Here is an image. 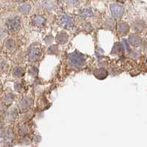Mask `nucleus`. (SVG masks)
<instances>
[{
    "label": "nucleus",
    "instance_id": "nucleus-1",
    "mask_svg": "<svg viewBox=\"0 0 147 147\" xmlns=\"http://www.w3.org/2000/svg\"><path fill=\"white\" fill-rule=\"evenodd\" d=\"M69 62L72 66L81 67L85 63V58L82 54L79 52H74L69 55Z\"/></svg>",
    "mask_w": 147,
    "mask_h": 147
},
{
    "label": "nucleus",
    "instance_id": "nucleus-2",
    "mask_svg": "<svg viewBox=\"0 0 147 147\" xmlns=\"http://www.w3.org/2000/svg\"><path fill=\"white\" fill-rule=\"evenodd\" d=\"M110 10L113 16L115 18H119L121 17L124 12V8L122 5L118 3H113L110 5Z\"/></svg>",
    "mask_w": 147,
    "mask_h": 147
},
{
    "label": "nucleus",
    "instance_id": "nucleus-3",
    "mask_svg": "<svg viewBox=\"0 0 147 147\" xmlns=\"http://www.w3.org/2000/svg\"><path fill=\"white\" fill-rule=\"evenodd\" d=\"M7 27L11 31H17L21 27V20L18 17H14L7 21Z\"/></svg>",
    "mask_w": 147,
    "mask_h": 147
},
{
    "label": "nucleus",
    "instance_id": "nucleus-4",
    "mask_svg": "<svg viewBox=\"0 0 147 147\" xmlns=\"http://www.w3.org/2000/svg\"><path fill=\"white\" fill-rule=\"evenodd\" d=\"M41 49L39 47H31L28 52V57L30 61H35L40 57Z\"/></svg>",
    "mask_w": 147,
    "mask_h": 147
},
{
    "label": "nucleus",
    "instance_id": "nucleus-5",
    "mask_svg": "<svg viewBox=\"0 0 147 147\" xmlns=\"http://www.w3.org/2000/svg\"><path fill=\"white\" fill-rule=\"evenodd\" d=\"M60 22H61V24L67 29L71 28L74 24V19L71 17L69 16H64L63 17H62L61 20H60Z\"/></svg>",
    "mask_w": 147,
    "mask_h": 147
},
{
    "label": "nucleus",
    "instance_id": "nucleus-6",
    "mask_svg": "<svg viewBox=\"0 0 147 147\" xmlns=\"http://www.w3.org/2000/svg\"><path fill=\"white\" fill-rule=\"evenodd\" d=\"M129 44L135 47H138L140 44V37L136 35V34H131L129 37Z\"/></svg>",
    "mask_w": 147,
    "mask_h": 147
},
{
    "label": "nucleus",
    "instance_id": "nucleus-7",
    "mask_svg": "<svg viewBox=\"0 0 147 147\" xmlns=\"http://www.w3.org/2000/svg\"><path fill=\"white\" fill-rule=\"evenodd\" d=\"M129 27L128 24H127L124 22H121L117 26L118 32L121 34H127L129 31Z\"/></svg>",
    "mask_w": 147,
    "mask_h": 147
},
{
    "label": "nucleus",
    "instance_id": "nucleus-8",
    "mask_svg": "<svg viewBox=\"0 0 147 147\" xmlns=\"http://www.w3.org/2000/svg\"><path fill=\"white\" fill-rule=\"evenodd\" d=\"M107 71L105 69H97L95 72H94V75H95L96 77H97L99 80H103V79L106 78L107 77Z\"/></svg>",
    "mask_w": 147,
    "mask_h": 147
},
{
    "label": "nucleus",
    "instance_id": "nucleus-9",
    "mask_svg": "<svg viewBox=\"0 0 147 147\" xmlns=\"http://www.w3.org/2000/svg\"><path fill=\"white\" fill-rule=\"evenodd\" d=\"M69 40V36L65 32H61L58 34L57 37V40L59 44H64Z\"/></svg>",
    "mask_w": 147,
    "mask_h": 147
},
{
    "label": "nucleus",
    "instance_id": "nucleus-10",
    "mask_svg": "<svg viewBox=\"0 0 147 147\" xmlns=\"http://www.w3.org/2000/svg\"><path fill=\"white\" fill-rule=\"evenodd\" d=\"M32 105V99L30 97H24L20 102V107L22 109L28 108Z\"/></svg>",
    "mask_w": 147,
    "mask_h": 147
},
{
    "label": "nucleus",
    "instance_id": "nucleus-11",
    "mask_svg": "<svg viewBox=\"0 0 147 147\" xmlns=\"http://www.w3.org/2000/svg\"><path fill=\"white\" fill-rule=\"evenodd\" d=\"M32 22L36 26H42L46 23V19L43 16H36L32 18Z\"/></svg>",
    "mask_w": 147,
    "mask_h": 147
},
{
    "label": "nucleus",
    "instance_id": "nucleus-12",
    "mask_svg": "<svg viewBox=\"0 0 147 147\" xmlns=\"http://www.w3.org/2000/svg\"><path fill=\"white\" fill-rule=\"evenodd\" d=\"M13 140V132L12 131L8 130L4 135V141L6 144H10Z\"/></svg>",
    "mask_w": 147,
    "mask_h": 147
},
{
    "label": "nucleus",
    "instance_id": "nucleus-13",
    "mask_svg": "<svg viewBox=\"0 0 147 147\" xmlns=\"http://www.w3.org/2000/svg\"><path fill=\"white\" fill-rule=\"evenodd\" d=\"M19 11L23 14H27L30 13V10H31V6L30 4L28 3H24V5H22L20 7H18Z\"/></svg>",
    "mask_w": 147,
    "mask_h": 147
},
{
    "label": "nucleus",
    "instance_id": "nucleus-14",
    "mask_svg": "<svg viewBox=\"0 0 147 147\" xmlns=\"http://www.w3.org/2000/svg\"><path fill=\"white\" fill-rule=\"evenodd\" d=\"M24 73V71L23 68L16 67V68L14 69L13 71V75L16 77H20L23 75Z\"/></svg>",
    "mask_w": 147,
    "mask_h": 147
},
{
    "label": "nucleus",
    "instance_id": "nucleus-15",
    "mask_svg": "<svg viewBox=\"0 0 147 147\" xmlns=\"http://www.w3.org/2000/svg\"><path fill=\"white\" fill-rule=\"evenodd\" d=\"M80 15L83 18H88V17H90L93 16V12L90 9H84V10H81Z\"/></svg>",
    "mask_w": 147,
    "mask_h": 147
},
{
    "label": "nucleus",
    "instance_id": "nucleus-16",
    "mask_svg": "<svg viewBox=\"0 0 147 147\" xmlns=\"http://www.w3.org/2000/svg\"><path fill=\"white\" fill-rule=\"evenodd\" d=\"M5 46H6V48H7L8 49H13L16 47V43L14 41V40L13 39H8V40H6L5 42Z\"/></svg>",
    "mask_w": 147,
    "mask_h": 147
},
{
    "label": "nucleus",
    "instance_id": "nucleus-17",
    "mask_svg": "<svg viewBox=\"0 0 147 147\" xmlns=\"http://www.w3.org/2000/svg\"><path fill=\"white\" fill-rule=\"evenodd\" d=\"M144 28V26H143L142 22H140V21H138L134 23V29L137 32H141Z\"/></svg>",
    "mask_w": 147,
    "mask_h": 147
},
{
    "label": "nucleus",
    "instance_id": "nucleus-18",
    "mask_svg": "<svg viewBox=\"0 0 147 147\" xmlns=\"http://www.w3.org/2000/svg\"><path fill=\"white\" fill-rule=\"evenodd\" d=\"M121 46L119 44H115V45H114L111 54H112V55L113 54V55H117L119 52H121Z\"/></svg>",
    "mask_w": 147,
    "mask_h": 147
},
{
    "label": "nucleus",
    "instance_id": "nucleus-19",
    "mask_svg": "<svg viewBox=\"0 0 147 147\" xmlns=\"http://www.w3.org/2000/svg\"><path fill=\"white\" fill-rule=\"evenodd\" d=\"M48 52L49 54H56L57 52V47L56 46H52L49 48Z\"/></svg>",
    "mask_w": 147,
    "mask_h": 147
},
{
    "label": "nucleus",
    "instance_id": "nucleus-20",
    "mask_svg": "<svg viewBox=\"0 0 147 147\" xmlns=\"http://www.w3.org/2000/svg\"><path fill=\"white\" fill-rule=\"evenodd\" d=\"M42 3L44 4V7H46L49 10H50V9H52L53 7V5H52L51 2H43Z\"/></svg>",
    "mask_w": 147,
    "mask_h": 147
},
{
    "label": "nucleus",
    "instance_id": "nucleus-21",
    "mask_svg": "<svg viewBox=\"0 0 147 147\" xmlns=\"http://www.w3.org/2000/svg\"><path fill=\"white\" fill-rule=\"evenodd\" d=\"M1 125H2V124H1V121H0V129H1Z\"/></svg>",
    "mask_w": 147,
    "mask_h": 147
}]
</instances>
